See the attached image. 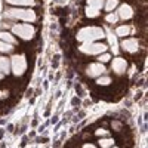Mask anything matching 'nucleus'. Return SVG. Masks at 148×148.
<instances>
[{
    "label": "nucleus",
    "instance_id": "f257e3e1",
    "mask_svg": "<svg viewBox=\"0 0 148 148\" xmlns=\"http://www.w3.org/2000/svg\"><path fill=\"white\" fill-rule=\"evenodd\" d=\"M77 40L82 43H90V42H98L105 37V33L101 27L98 25H86L79 30L77 33Z\"/></svg>",
    "mask_w": 148,
    "mask_h": 148
},
{
    "label": "nucleus",
    "instance_id": "f03ea898",
    "mask_svg": "<svg viewBox=\"0 0 148 148\" xmlns=\"http://www.w3.org/2000/svg\"><path fill=\"white\" fill-rule=\"evenodd\" d=\"M5 18L15 19V21H24V22H34L37 19V15L33 9L25 8H8L5 10Z\"/></svg>",
    "mask_w": 148,
    "mask_h": 148
},
{
    "label": "nucleus",
    "instance_id": "20e7f679",
    "mask_svg": "<svg viewBox=\"0 0 148 148\" xmlns=\"http://www.w3.org/2000/svg\"><path fill=\"white\" fill-rule=\"evenodd\" d=\"M27 58L25 55H22V53H15V55H12L10 58V73L14 74V76L16 77H21L24 73L27 71Z\"/></svg>",
    "mask_w": 148,
    "mask_h": 148
},
{
    "label": "nucleus",
    "instance_id": "9d476101",
    "mask_svg": "<svg viewBox=\"0 0 148 148\" xmlns=\"http://www.w3.org/2000/svg\"><path fill=\"white\" fill-rule=\"evenodd\" d=\"M9 6H16V8H25V6H34V0H5Z\"/></svg>",
    "mask_w": 148,
    "mask_h": 148
},
{
    "label": "nucleus",
    "instance_id": "393cba45",
    "mask_svg": "<svg viewBox=\"0 0 148 148\" xmlns=\"http://www.w3.org/2000/svg\"><path fill=\"white\" fill-rule=\"evenodd\" d=\"M83 148H98V147L93 145V144H90V142H88V144H84V145H83Z\"/></svg>",
    "mask_w": 148,
    "mask_h": 148
},
{
    "label": "nucleus",
    "instance_id": "4be33fe9",
    "mask_svg": "<svg viewBox=\"0 0 148 148\" xmlns=\"http://www.w3.org/2000/svg\"><path fill=\"white\" fill-rule=\"evenodd\" d=\"M95 135L99 136V138H107V136H110V132L107 129H104V127H99V129L95 130Z\"/></svg>",
    "mask_w": 148,
    "mask_h": 148
},
{
    "label": "nucleus",
    "instance_id": "5701e85b",
    "mask_svg": "<svg viewBox=\"0 0 148 148\" xmlns=\"http://www.w3.org/2000/svg\"><path fill=\"white\" fill-rule=\"evenodd\" d=\"M111 126H113V129H114V130H120V129H121V123L114 120V121H111Z\"/></svg>",
    "mask_w": 148,
    "mask_h": 148
},
{
    "label": "nucleus",
    "instance_id": "7ed1b4c3",
    "mask_svg": "<svg viewBox=\"0 0 148 148\" xmlns=\"http://www.w3.org/2000/svg\"><path fill=\"white\" fill-rule=\"evenodd\" d=\"M12 28V33L15 36H18L19 39L22 40H33L34 36H36V27L33 24H28V22H21V24H14V25L10 27Z\"/></svg>",
    "mask_w": 148,
    "mask_h": 148
},
{
    "label": "nucleus",
    "instance_id": "ddd939ff",
    "mask_svg": "<svg viewBox=\"0 0 148 148\" xmlns=\"http://www.w3.org/2000/svg\"><path fill=\"white\" fill-rule=\"evenodd\" d=\"M84 14L88 18H98L101 15V10L98 9V8H93V6H86L84 9Z\"/></svg>",
    "mask_w": 148,
    "mask_h": 148
},
{
    "label": "nucleus",
    "instance_id": "423d86ee",
    "mask_svg": "<svg viewBox=\"0 0 148 148\" xmlns=\"http://www.w3.org/2000/svg\"><path fill=\"white\" fill-rule=\"evenodd\" d=\"M105 73H107V68L101 62H92V64H89L88 67H86V74H88V77H92V79L101 77Z\"/></svg>",
    "mask_w": 148,
    "mask_h": 148
},
{
    "label": "nucleus",
    "instance_id": "f3484780",
    "mask_svg": "<svg viewBox=\"0 0 148 148\" xmlns=\"http://www.w3.org/2000/svg\"><path fill=\"white\" fill-rule=\"evenodd\" d=\"M0 52L2 53H12L14 52V45H9L6 42L0 40Z\"/></svg>",
    "mask_w": 148,
    "mask_h": 148
},
{
    "label": "nucleus",
    "instance_id": "b1692460",
    "mask_svg": "<svg viewBox=\"0 0 148 148\" xmlns=\"http://www.w3.org/2000/svg\"><path fill=\"white\" fill-rule=\"evenodd\" d=\"M5 96H9V90H2L0 92V99H5Z\"/></svg>",
    "mask_w": 148,
    "mask_h": 148
},
{
    "label": "nucleus",
    "instance_id": "6e6552de",
    "mask_svg": "<svg viewBox=\"0 0 148 148\" xmlns=\"http://www.w3.org/2000/svg\"><path fill=\"white\" fill-rule=\"evenodd\" d=\"M111 68H113V71L116 73V74H125V71L127 70V61L125 59V58H120V56H117V58H114L113 61H111Z\"/></svg>",
    "mask_w": 148,
    "mask_h": 148
},
{
    "label": "nucleus",
    "instance_id": "a211bd4d",
    "mask_svg": "<svg viewBox=\"0 0 148 148\" xmlns=\"http://www.w3.org/2000/svg\"><path fill=\"white\" fill-rule=\"evenodd\" d=\"M119 15L117 14H114V12H110L108 15H105V21L108 22V24H117L119 22Z\"/></svg>",
    "mask_w": 148,
    "mask_h": 148
},
{
    "label": "nucleus",
    "instance_id": "f8f14e48",
    "mask_svg": "<svg viewBox=\"0 0 148 148\" xmlns=\"http://www.w3.org/2000/svg\"><path fill=\"white\" fill-rule=\"evenodd\" d=\"M0 40L2 42H6V43H9V45H16V39L14 37V34H10V33H8V31H2L0 33Z\"/></svg>",
    "mask_w": 148,
    "mask_h": 148
},
{
    "label": "nucleus",
    "instance_id": "1a4fd4ad",
    "mask_svg": "<svg viewBox=\"0 0 148 148\" xmlns=\"http://www.w3.org/2000/svg\"><path fill=\"white\" fill-rule=\"evenodd\" d=\"M117 15H119L120 19L127 21V19H130V18L133 16V9H132V6H129L127 3H123V5H120V8H119V10H117Z\"/></svg>",
    "mask_w": 148,
    "mask_h": 148
},
{
    "label": "nucleus",
    "instance_id": "6ab92c4d",
    "mask_svg": "<svg viewBox=\"0 0 148 148\" xmlns=\"http://www.w3.org/2000/svg\"><path fill=\"white\" fill-rule=\"evenodd\" d=\"M96 83L99 84V86H108L110 83H111V77L110 76H101V77H98V80H96Z\"/></svg>",
    "mask_w": 148,
    "mask_h": 148
},
{
    "label": "nucleus",
    "instance_id": "dca6fc26",
    "mask_svg": "<svg viewBox=\"0 0 148 148\" xmlns=\"http://www.w3.org/2000/svg\"><path fill=\"white\" fill-rule=\"evenodd\" d=\"M114 144H116L114 139L110 138V136H107V138H99V147H101V148H110V147H113Z\"/></svg>",
    "mask_w": 148,
    "mask_h": 148
},
{
    "label": "nucleus",
    "instance_id": "4468645a",
    "mask_svg": "<svg viewBox=\"0 0 148 148\" xmlns=\"http://www.w3.org/2000/svg\"><path fill=\"white\" fill-rule=\"evenodd\" d=\"M132 31H133V28H130L129 25H120V27L116 28V34L119 37H127Z\"/></svg>",
    "mask_w": 148,
    "mask_h": 148
},
{
    "label": "nucleus",
    "instance_id": "aec40b11",
    "mask_svg": "<svg viewBox=\"0 0 148 148\" xmlns=\"http://www.w3.org/2000/svg\"><path fill=\"white\" fill-rule=\"evenodd\" d=\"M111 61V55L108 52H104L101 55H98V62H101V64H105V62H110Z\"/></svg>",
    "mask_w": 148,
    "mask_h": 148
},
{
    "label": "nucleus",
    "instance_id": "bb28decb",
    "mask_svg": "<svg viewBox=\"0 0 148 148\" xmlns=\"http://www.w3.org/2000/svg\"><path fill=\"white\" fill-rule=\"evenodd\" d=\"M110 148H119V147H116V145H113V147H110Z\"/></svg>",
    "mask_w": 148,
    "mask_h": 148
},
{
    "label": "nucleus",
    "instance_id": "a878e982",
    "mask_svg": "<svg viewBox=\"0 0 148 148\" xmlns=\"http://www.w3.org/2000/svg\"><path fill=\"white\" fill-rule=\"evenodd\" d=\"M3 79H5V74H3L2 71H0V80H3Z\"/></svg>",
    "mask_w": 148,
    "mask_h": 148
},
{
    "label": "nucleus",
    "instance_id": "2eb2a0df",
    "mask_svg": "<svg viewBox=\"0 0 148 148\" xmlns=\"http://www.w3.org/2000/svg\"><path fill=\"white\" fill-rule=\"evenodd\" d=\"M119 0H105L104 2V9L107 10V12H113L117 6H119Z\"/></svg>",
    "mask_w": 148,
    "mask_h": 148
},
{
    "label": "nucleus",
    "instance_id": "39448f33",
    "mask_svg": "<svg viewBox=\"0 0 148 148\" xmlns=\"http://www.w3.org/2000/svg\"><path fill=\"white\" fill-rule=\"evenodd\" d=\"M79 51L84 55H101L108 51V45L101 42H90V43H83Z\"/></svg>",
    "mask_w": 148,
    "mask_h": 148
},
{
    "label": "nucleus",
    "instance_id": "9b49d317",
    "mask_svg": "<svg viewBox=\"0 0 148 148\" xmlns=\"http://www.w3.org/2000/svg\"><path fill=\"white\" fill-rule=\"evenodd\" d=\"M0 71H2L5 76L10 74V59L6 56H0Z\"/></svg>",
    "mask_w": 148,
    "mask_h": 148
},
{
    "label": "nucleus",
    "instance_id": "0eeeda50",
    "mask_svg": "<svg viewBox=\"0 0 148 148\" xmlns=\"http://www.w3.org/2000/svg\"><path fill=\"white\" fill-rule=\"evenodd\" d=\"M121 49L125 52H129V53H135L139 51V42L138 39L135 37H129V39H125L121 42Z\"/></svg>",
    "mask_w": 148,
    "mask_h": 148
},
{
    "label": "nucleus",
    "instance_id": "412c9836",
    "mask_svg": "<svg viewBox=\"0 0 148 148\" xmlns=\"http://www.w3.org/2000/svg\"><path fill=\"white\" fill-rule=\"evenodd\" d=\"M104 2L105 0H88V6H93V8L101 9V8H104Z\"/></svg>",
    "mask_w": 148,
    "mask_h": 148
}]
</instances>
